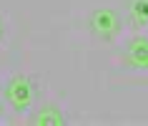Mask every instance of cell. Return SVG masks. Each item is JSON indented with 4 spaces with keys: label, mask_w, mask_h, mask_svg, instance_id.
<instances>
[{
    "label": "cell",
    "mask_w": 148,
    "mask_h": 126,
    "mask_svg": "<svg viewBox=\"0 0 148 126\" xmlns=\"http://www.w3.org/2000/svg\"><path fill=\"white\" fill-rule=\"evenodd\" d=\"M128 13H131V20L136 25H148V0H131Z\"/></svg>",
    "instance_id": "5"
},
{
    "label": "cell",
    "mask_w": 148,
    "mask_h": 126,
    "mask_svg": "<svg viewBox=\"0 0 148 126\" xmlns=\"http://www.w3.org/2000/svg\"><path fill=\"white\" fill-rule=\"evenodd\" d=\"M63 121H65V116H63L55 106H43V109L33 116V124H38V126H60Z\"/></svg>",
    "instance_id": "4"
},
{
    "label": "cell",
    "mask_w": 148,
    "mask_h": 126,
    "mask_svg": "<svg viewBox=\"0 0 148 126\" xmlns=\"http://www.w3.org/2000/svg\"><path fill=\"white\" fill-rule=\"evenodd\" d=\"M5 98H8V103L15 111L30 109L33 98H35V88H33L30 78H25V76H13V78L8 81V86H5Z\"/></svg>",
    "instance_id": "1"
},
{
    "label": "cell",
    "mask_w": 148,
    "mask_h": 126,
    "mask_svg": "<svg viewBox=\"0 0 148 126\" xmlns=\"http://www.w3.org/2000/svg\"><path fill=\"white\" fill-rule=\"evenodd\" d=\"M88 25H90L93 35H98L103 40H110L118 33V28H121V18H118L116 10H110V8H98L90 13Z\"/></svg>",
    "instance_id": "2"
},
{
    "label": "cell",
    "mask_w": 148,
    "mask_h": 126,
    "mask_svg": "<svg viewBox=\"0 0 148 126\" xmlns=\"http://www.w3.org/2000/svg\"><path fill=\"white\" fill-rule=\"evenodd\" d=\"M0 38H3V18H0Z\"/></svg>",
    "instance_id": "6"
},
{
    "label": "cell",
    "mask_w": 148,
    "mask_h": 126,
    "mask_svg": "<svg viewBox=\"0 0 148 126\" xmlns=\"http://www.w3.org/2000/svg\"><path fill=\"white\" fill-rule=\"evenodd\" d=\"M125 61L131 63L133 68H140V71H146L148 68V38L138 35V38H133L125 48Z\"/></svg>",
    "instance_id": "3"
}]
</instances>
